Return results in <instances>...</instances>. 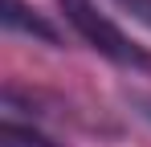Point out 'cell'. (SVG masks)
Wrapping results in <instances>:
<instances>
[{
	"label": "cell",
	"mask_w": 151,
	"mask_h": 147,
	"mask_svg": "<svg viewBox=\"0 0 151 147\" xmlns=\"http://www.w3.org/2000/svg\"><path fill=\"white\" fill-rule=\"evenodd\" d=\"M131 106H139V115L151 122V98H131Z\"/></svg>",
	"instance_id": "5"
},
{
	"label": "cell",
	"mask_w": 151,
	"mask_h": 147,
	"mask_svg": "<svg viewBox=\"0 0 151 147\" xmlns=\"http://www.w3.org/2000/svg\"><path fill=\"white\" fill-rule=\"evenodd\" d=\"M4 29L21 33V37H33V41H45V45H61V33L37 8H29L25 0H4Z\"/></svg>",
	"instance_id": "2"
},
{
	"label": "cell",
	"mask_w": 151,
	"mask_h": 147,
	"mask_svg": "<svg viewBox=\"0 0 151 147\" xmlns=\"http://www.w3.org/2000/svg\"><path fill=\"white\" fill-rule=\"evenodd\" d=\"M114 4H119L123 12H131L139 24H147V29H151V0H114Z\"/></svg>",
	"instance_id": "4"
},
{
	"label": "cell",
	"mask_w": 151,
	"mask_h": 147,
	"mask_svg": "<svg viewBox=\"0 0 151 147\" xmlns=\"http://www.w3.org/2000/svg\"><path fill=\"white\" fill-rule=\"evenodd\" d=\"M57 4H61L65 21L74 24V33L98 57H106L110 66L131 70V74H151V49H143L131 33H123L94 0H57Z\"/></svg>",
	"instance_id": "1"
},
{
	"label": "cell",
	"mask_w": 151,
	"mask_h": 147,
	"mask_svg": "<svg viewBox=\"0 0 151 147\" xmlns=\"http://www.w3.org/2000/svg\"><path fill=\"white\" fill-rule=\"evenodd\" d=\"M4 147H57L53 139H45L41 131H33V127H21L17 119L4 122Z\"/></svg>",
	"instance_id": "3"
}]
</instances>
